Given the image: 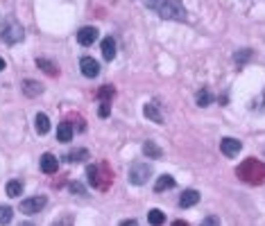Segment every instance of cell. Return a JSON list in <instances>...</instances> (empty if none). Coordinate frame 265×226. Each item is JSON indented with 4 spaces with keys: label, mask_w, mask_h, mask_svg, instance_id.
<instances>
[{
    "label": "cell",
    "mask_w": 265,
    "mask_h": 226,
    "mask_svg": "<svg viewBox=\"0 0 265 226\" xmlns=\"http://www.w3.org/2000/svg\"><path fill=\"white\" fill-rule=\"evenodd\" d=\"M143 3L166 20H186V7L182 0H143Z\"/></svg>",
    "instance_id": "6da1fadb"
},
{
    "label": "cell",
    "mask_w": 265,
    "mask_h": 226,
    "mask_svg": "<svg viewBox=\"0 0 265 226\" xmlns=\"http://www.w3.org/2000/svg\"><path fill=\"white\" fill-rule=\"evenodd\" d=\"M236 174H238L240 181L252 183V186H258V183L265 181V165L261 161H256V159H247V161H242L240 165L236 167Z\"/></svg>",
    "instance_id": "7a4b0ae2"
},
{
    "label": "cell",
    "mask_w": 265,
    "mask_h": 226,
    "mask_svg": "<svg viewBox=\"0 0 265 226\" xmlns=\"http://www.w3.org/2000/svg\"><path fill=\"white\" fill-rule=\"evenodd\" d=\"M0 39H3V43H7V45L20 43V41L25 39L23 25L16 23V20H7V25H3V28H0Z\"/></svg>",
    "instance_id": "3957f363"
},
{
    "label": "cell",
    "mask_w": 265,
    "mask_h": 226,
    "mask_svg": "<svg viewBox=\"0 0 265 226\" xmlns=\"http://www.w3.org/2000/svg\"><path fill=\"white\" fill-rule=\"evenodd\" d=\"M152 177V167L147 165V163H134V165L129 167V181L134 183V186H143V183H147Z\"/></svg>",
    "instance_id": "277c9868"
},
{
    "label": "cell",
    "mask_w": 265,
    "mask_h": 226,
    "mask_svg": "<svg viewBox=\"0 0 265 226\" xmlns=\"http://www.w3.org/2000/svg\"><path fill=\"white\" fill-rule=\"evenodd\" d=\"M46 204H48V199L43 197V194H36V197L23 199V202H20V213H25V215L41 213V210L46 208Z\"/></svg>",
    "instance_id": "5b68a950"
},
{
    "label": "cell",
    "mask_w": 265,
    "mask_h": 226,
    "mask_svg": "<svg viewBox=\"0 0 265 226\" xmlns=\"http://www.w3.org/2000/svg\"><path fill=\"white\" fill-rule=\"evenodd\" d=\"M104 167L102 165H89L86 167V177H89V183L93 188H107V181H104V174H102Z\"/></svg>",
    "instance_id": "8992f818"
},
{
    "label": "cell",
    "mask_w": 265,
    "mask_h": 226,
    "mask_svg": "<svg viewBox=\"0 0 265 226\" xmlns=\"http://www.w3.org/2000/svg\"><path fill=\"white\" fill-rule=\"evenodd\" d=\"M220 149H222V154H225L227 159H234V156L240 154L242 143H240V140H236V138H222Z\"/></svg>",
    "instance_id": "52a82bcc"
},
{
    "label": "cell",
    "mask_w": 265,
    "mask_h": 226,
    "mask_svg": "<svg viewBox=\"0 0 265 226\" xmlns=\"http://www.w3.org/2000/svg\"><path fill=\"white\" fill-rule=\"evenodd\" d=\"M79 70L86 77H95L100 72V64L95 59H91V57H82V59H79Z\"/></svg>",
    "instance_id": "ba28073f"
},
{
    "label": "cell",
    "mask_w": 265,
    "mask_h": 226,
    "mask_svg": "<svg viewBox=\"0 0 265 226\" xmlns=\"http://www.w3.org/2000/svg\"><path fill=\"white\" fill-rule=\"evenodd\" d=\"M197 202H200V192H197V190H193V188L184 190V192H182V197H179V206H182V208H193Z\"/></svg>",
    "instance_id": "9c48e42d"
},
{
    "label": "cell",
    "mask_w": 265,
    "mask_h": 226,
    "mask_svg": "<svg viewBox=\"0 0 265 226\" xmlns=\"http://www.w3.org/2000/svg\"><path fill=\"white\" fill-rule=\"evenodd\" d=\"M95 39H98V30H95V28H82L77 32V41L82 45H93Z\"/></svg>",
    "instance_id": "30bf717a"
},
{
    "label": "cell",
    "mask_w": 265,
    "mask_h": 226,
    "mask_svg": "<svg viewBox=\"0 0 265 226\" xmlns=\"http://www.w3.org/2000/svg\"><path fill=\"white\" fill-rule=\"evenodd\" d=\"M41 170H43L46 174H55V172L59 170V161L52 154H43L41 156Z\"/></svg>",
    "instance_id": "8fae6325"
},
{
    "label": "cell",
    "mask_w": 265,
    "mask_h": 226,
    "mask_svg": "<svg viewBox=\"0 0 265 226\" xmlns=\"http://www.w3.org/2000/svg\"><path fill=\"white\" fill-rule=\"evenodd\" d=\"M177 186V181L170 177V174H161L157 179V183H154V192H166V190H170V188Z\"/></svg>",
    "instance_id": "7c38bea8"
},
{
    "label": "cell",
    "mask_w": 265,
    "mask_h": 226,
    "mask_svg": "<svg viewBox=\"0 0 265 226\" xmlns=\"http://www.w3.org/2000/svg\"><path fill=\"white\" fill-rule=\"evenodd\" d=\"M23 93L28 97H36L43 93V86H41V82H34V80H25L23 82Z\"/></svg>",
    "instance_id": "4fadbf2b"
},
{
    "label": "cell",
    "mask_w": 265,
    "mask_h": 226,
    "mask_svg": "<svg viewBox=\"0 0 265 226\" xmlns=\"http://www.w3.org/2000/svg\"><path fill=\"white\" fill-rule=\"evenodd\" d=\"M57 140L59 143H71L73 140V124L71 122H61L57 127Z\"/></svg>",
    "instance_id": "5bb4252c"
},
{
    "label": "cell",
    "mask_w": 265,
    "mask_h": 226,
    "mask_svg": "<svg viewBox=\"0 0 265 226\" xmlns=\"http://www.w3.org/2000/svg\"><path fill=\"white\" fill-rule=\"evenodd\" d=\"M102 57L107 61H114V57H116V41H114V36L102 39Z\"/></svg>",
    "instance_id": "9a60e30c"
},
{
    "label": "cell",
    "mask_w": 265,
    "mask_h": 226,
    "mask_svg": "<svg viewBox=\"0 0 265 226\" xmlns=\"http://www.w3.org/2000/svg\"><path fill=\"white\" fill-rule=\"evenodd\" d=\"M143 113H145V118H147V120H152V122H163L161 109H159L157 104H145V109H143Z\"/></svg>",
    "instance_id": "2e32d148"
},
{
    "label": "cell",
    "mask_w": 265,
    "mask_h": 226,
    "mask_svg": "<svg viewBox=\"0 0 265 226\" xmlns=\"http://www.w3.org/2000/svg\"><path fill=\"white\" fill-rule=\"evenodd\" d=\"M86 159H89V152L86 149H73L71 154L63 156V161H66V163H84Z\"/></svg>",
    "instance_id": "e0dca14e"
},
{
    "label": "cell",
    "mask_w": 265,
    "mask_h": 226,
    "mask_svg": "<svg viewBox=\"0 0 265 226\" xmlns=\"http://www.w3.org/2000/svg\"><path fill=\"white\" fill-rule=\"evenodd\" d=\"M143 154H145L147 159H159V156H161V147L157 143H152V140H147V143L143 145Z\"/></svg>",
    "instance_id": "ac0fdd59"
},
{
    "label": "cell",
    "mask_w": 265,
    "mask_h": 226,
    "mask_svg": "<svg viewBox=\"0 0 265 226\" xmlns=\"http://www.w3.org/2000/svg\"><path fill=\"white\" fill-rule=\"evenodd\" d=\"M36 131H39L41 136H46L48 131H50V118H48L46 113H39V115H36Z\"/></svg>",
    "instance_id": "d6986e66"
},
{
    "label": "cell",
    "mask_w": 265,
    "mask_h": 226,
    "mask_svg": "<svg viewBox=\"0 0 265 226\" xmlns=\"http://www.w3.org/2000/svg\"><path fill=\"white\" fill-rule=\"evenodd\" d=\"M36 66L41 68V70H46L48 75H52V77H57L59 75V68H57L52 61H48V59H36Z\"/></svg>",
    "instance_id": "ffe728a7"
},
{
    "label": "cell",
    "mask_w": 265,
    "mask_h": 226,
    "mask_svg": "<svg viewBox=\"0 0 265 226\" xmlns=\"http://www.w3.org/2000/svg\"><path fill=\"white\" fill-rule=\"evenodd\" d=\"M147 222H150L152 226H161L163 222H166V215H163V210H150L147 213Z\"/></svg>",
    "instance_id": "44dd1931"
},
{
    "label": "cell",
    "mask_w": 265,
    "mask_h": 226,
    "mask_svg": "<svg viewBox=\"0 0 265 226\" xmlns=\"http://www.w3.org/2000/svg\"><path fill=\"white\" fill-rule=\"evenodd\" d=\"M7 194L9 197H20V194H23V181H9L7 183Z\"/></svg>",
    "instance_id": "7402d4cb"
},
{
    "label": "cell",
    "mask_w": 265,
    "mask_h": 226,
    "mask_svg": "<svg viewBox=\"0 0 265 226\" xmlns=\"http://www.w3.org/2000/svg\"><path fill=\"white\" fill-rule=\"evenodd\" d=\"M211 102H213V95H211V91L202 88V91L197 93V104H200V107H209Z\"/></svg>",
    "instance_id": "603a6c76"
},
{
    "label": "cell",
    "mask_w": 265,
    "mask_h": 226,
    "mask_svg": "<svg viewBox=\"0 0 265 226\" xmlns=\"http://www.w3.org/2000/svg\"><path fill=\"white\" fill-rule=\"evenodd\" d=\"M14 217V210L9 206H0V224H9Z\"/></svg>",
    "instance_id": "cb8c5ba5"
},
{
    "label": "cell",
    "mask_w": 265,
    "mask_h": 226,
    "mask_svg": "<svg viewBox=\"0 0 265 226\" xmlns=\"http://www.w3.org/2000/svg\"><path fill=\"white\" fill-rule=\"evenodd\" d=\"M116 95V91H114V86H102L100 88V93H98V97L102 99V102H109L111 97Z\"/></svg>",
    "instance_id": "d4e9b609"
},
{
    "label": "cell",
    "mask_w": 265,
    "mask_h": 226,
    "mask_svg": "<svg viewBox=\"0 0 265 226\" xmlns=\"http://www.w3.org/2000/svg\"><path fill=\"white\" fill-rule=\"evenodd\" d=\"M68 190H71V192H75V194H82V197H86V188H84L79 181H71V186H68Z\"/></svg>",
    "instance_id": "484cf974"
},
{
    "label": "cell",
    "mask_w": 265,
    "mask_h": 226,
    "mask_svg": "<svg viewBox=\"0 0 265 226\" xmlns=\"http://www.w3.org/2000/svg\"><path fill=\"white\" fill-rule=\"evenodd\" d=\"M250 59H252V50H240V52L236 55V64H238V66H242L245 61H250Z\"/></svg>",
    "instance_id": "4316f807"
},
{
    "label": "cell",
    "mask_w": 265,
    "mask_h": 226,
    "mask_svg": "<svg viewBox=\"0 0 265 226\" xmlns=\"http://www.w3.org/2000/svg\"><path fill=\"white\" fill-rule=\"evenodd\" d=\"M52 226H73V217H71V215H61V217L57 219Z\"/></svg>",
    "instance_id": "83f0119b"
},
{
    "label": "cell",
    "mask_w": 265,
    "mask_h": 226,
    "mask_svg": "<svg viewBox=\"0 0 265 226\" xmlns=\"http://www.w3.org/2000/svg\"><path fill=\"white\" fill-rule=\"evenodd\" d=\"M109 113H111L109 102H102V104H100V109H98V115H100V118H109Z\"/></svg>",
    "instance_id": "f1b7e54d"
},
{
    "label": "cell",
    "mask_w": 265,
    "mask_h": 226,
    "mask_svg": "<svg viewBox=\"0 0 265 226\" xmlns=\"http://www.w3.org/2000/svg\"><path fill=\"white\" fill-rule=\"evenodd\" d=\"M200 226H220V219L215 217V215H211V217H206V219H204V222L200 224Z\"/></svg>",
    "instance_id": "f546056e"
},
{
    "label": "cell",
    "mask_w": 265,
    "mask_h": 226,
    "mask_svg": "<svg viewBox=\"0 0 265 226\" xmlns=\"http://www.w3.org/2000/svg\"><path fill=\"white\" fill-rule=\"evenodd\" d=\"M120 226H139V222H134V219H127V222H123Z\"/></svg>",
    "instance_id": "4dcf8cb0"
},
{
    "label": "cell",
    "mask_w": 265,
    "mask_h": 226,
    "mask_svg": "<svg viewBox=\"0 0 265 226\" xmlns=\"http://www.w3.org/2000/svg\"><path fill=\"white\" fill-rule=\"evenodd\" d=\"M172 226H186V222H174Z\"/></svg>",
    "instance_id": "1f68e13d"
},
{
    "label": "cell",
    "mask_w": 265,
    "mask_h": 226,
    "mask_svg": "<svg viewBox=\"0 0 265 226\" xmlns=\"http://www.w3.org/2000/svg\"><path fill=\"white\" fill-rule=\"evenodd\" d=\"M20 226H34V224H32V222H23V224H20Z\"/></svg>",
    "instance_id": "d6a6232c"
},
{
    "label": "cell",
    "mask_w": 265,
    "mask_h": 226,
    "mask_svg": "<svg viewBox=\"0 0 265 226\" xmlns=\"http://www.w3.org/2000/svg\"><path fill=\"white\" fill-rule=\"evenodd\" d=\"M3 68H5V61H3V59H0V70H3Z\"/></svg>",
    "instance_id": "836d02e7"
}]
</instances>
